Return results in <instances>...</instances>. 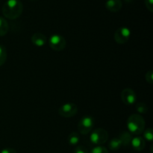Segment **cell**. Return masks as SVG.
I'll return each mask as SVG.
<instances>
[{"label":"cell","mask_w":153,"mask_h":153,"mask_svg":"<svg viewBox=\"0 0 153 153\" xmlns=\"http://www.w3.org/2000/svg\"><path fill=\"white\" fill-rule=\"evenodd\" d=\"M23 4L19 0H7L2 6V13L4 17L10 19H17L22 14Z\"/></svg>","instance_id":"obj_1"},{"label":"cell","mask_w":153,"mask_h":153,"mask_svg":"<svg viewBox=\"0 0 153 153\" xmlns=\"http://www.w3.org/2000/svg\"><path fill=\"white\" fill-rule=\"evenodd\" d=\"M127 128L130 133L138 134L143 133L145 128V120L143 117L137 114L131 115L127 120Z\"/></svg>","instance_id":"obj_2"},{"label":"cell","mask_w":153,"mask_h":153,"mask_svg":"<svg viewBox=\"0 0 153 153\" xmlns=\"http://www.w3.org/2000/svg\"><path fill=\"white\" fill-rule=\"evenodd\" d=\"M90 139L91 143L97 146H100L107 142L108 139V134L107 131L103 128H97L92 131Z\"/></svg>","instance_id":"obj_3"},{"label":"cell","mask_w":153,"mask_h":153,"mask_svg":"<svg viewBox=\"0 0 153 153\" xmlns=\"http://www.w3.org/2000/svg\"><path fill=\"white\" fill-rule=\"evenodd\" d=\"M67 42L65 38L60 34H53L49 38V46L53 50L60 52L65 49Z\"/></svg>","instance_id":"obj_4"},{"label":"cell","mask_w":153,"mask_h":153,"mask_svg":"<svg viewBox=\"0 0 153 153\" xmlns=\"http://www.w3.org/2000/svg\"><path fill=\"white\" fill-rule=\"evenodd\" d=\"M94 126V120L91 117H84L78 124V130L82 134H87L92 131Z\"/></svg>","instance_id":"obj_5"},{"label":"cell","mask_w":153,"mask_h":153,"mask_svg":"<svg viewBox=\"0 0 153 153\" xmlns=\"http://www.w3.org/2000/svg\"><path fill=\"white\" fill-rule=\"evenodd\" d=\"M78 113V107L74 103H66L58 109V114L64 118L73 117Z\"/></svg>","instance_id":"obj_6"},{"label":"cell","mask_w":153,"mask_h":153,"mask_svg":"<svg viewBox=\"0 0 153 153\" xmlns=\"http://www.w3.org/2000/svg\"><path fill=\"white\" fill-rule=\"evenodd\" d=\"M131 36V31L127 27H120L114 34V40L119 44H123L128 41Z\"/></svg>","instance_id":"obj_7"},{"label":"cell","mask_w":153,"mask_h":153,"mask_svg":"<svg viewBox=\"0 0 153 153\" xmlns=\"http://www.w3.org/2000/svg\"><path fill=\"white\" fill-rule=\"evenodd\" d=\"M121 99L126 105H132L137 100L136 94L131 88H125L121 93Z\"/></svg>","instance_id":"obj_8"},{"label":"cell","mask_w":153,"mask_h":153,"mask_svg":"<svg viewBox=\"0 0 153 153\" xmlns=\"http://www.w3.org/2000/svg\"><path fill=\"white\" fill-rule=\"evenodd\" d=\"M106 8L111 12H118L123 7L121 0H108L105 3Z\"/></svg>","instance_id":"obj_9"},{"label":"cell","mask_w":153,"mask_h":153,"mask_svg":"<svg viewBox=\"0 0 153 153\" xmlns=\"http://www.w3.org/2000/svg\"><path fill=\"white\" fill-rule=\"evenodd\" d=\"M31 42L37 47H41L46 44V37L41 33H35L31 36Z\"/></svg>","instance_id":"obj_10"},{"label":"cell","mask_w":153,"mask_h":153,"mask_svg":"<svg viewBox=\"0 0 153 153\" xmlns=\"http://www.w3.org/2000/svg\"><path fill=\"white\" fill-rule=\"evenodd\" d=\"M131 145L133 149L136 151H142L145 148V140L143 137H132L131 141Z\"/></svg>","instance_id":"obj_11"},{"label":"cell","mask_w":153,"mask_h":153,"mask_svg":"<svg viewBox=\"0 0 153 153\" xmlns=\"http://www.w3.org/2000/svg\"><path fill=\"white\" fill-rule=\"evenodd\" d=\"M123 144L119 137H114L108 143L109 149L112 151H117L122 147Z\"/></svg>","instance_id":"obj_12"},{"label":"cell","mask_w":153,"mask_h":153,"mask_svg":"<svg viewBox=\"0 0 153 153\" xmlns=\"http://www.w3.org/2000/svg\"><path fill=\"white\" fill-rule=\"evenodd\" d=\"M119 138L120 139L121 142H122V144L123 146H128L129 144H131V139H132V136L128 131H124V132L121 133V134L120 135Z\"/></svg>","instance_id":"obj_13"},{"label":"cell","mask_w":153,"mask_h":153,"mask_svg":"<svg viewBox=\"0 0 153 153\" xmlns=\"http://www.w3.org/2000/svg\"><path fill=\"white\" fill-rule=\"evenodd\" d=\"M9 30V25L7 20L4 18L0 16V36L2 37L7 33Z\"/></svg>","instance_id":"obj_14"},{"label":"cell","mask_w":153,"mask_h":153,"mask_svg":"<svg viewBox=\"0 0 153 153\" xmlns=\"http://www.w3.org/2000/svg\"><path fill=\"white\" fill-rule=\"evenodd\" d=\"M80 141V137H79V134L75 131L70 133V135L68 137V143L72 146H76Z\"/></svg>","instance_id":"obj_15"},{"label":"cell","mask_w":153,"mask_h":153,"mask_svg":"<svg viewBox=\"0 0 153 153\" xmlns=\"http://www.w3.org/2000/svg\"><path fill=\"white\" fill-rule=\"evenodd\" d=\"M135 108L139 114H146L148 111V106L143 102H138L135 105Z\"/></svg>","instance_id":"obj_16"},{"label":"cell","mask_w":153,"mask_h":153,"mask_svg":"<svg viewBox=\"0 0 153 153\" xmlns=\"http://www.w3.org/2000/svg\"><path fill=\"white\" fill-rule=\"evenodd\" d=\"M7 60V52L4 46L0 45V67L5 63Z\"/></svg>","instance_id":"obj_17"},{"label":"cell","mask_w":153,"mask_h":153,"mask_svg":"<svg viewBox=\"0 0 153 153\" xmlns=\"http://www.w3.org/2000/svg\"><path fill=\"white\" fill-rule=\"evenodd\" d=\"M143 132V137H144V138L146 139V140H148V141L152 142L153 139V133H152V128H147V129L144 130Z\"/></svg>","instance_id":"obj_18"},{"label":"cell","mask_w":153,"mask_h":153,"mask_svg":"<svg viewBox=\"0 0 153 153\" xmlns=\"http://www.w3.org/2000/svg\"><path fill=\"white\" fill-rule=\"evenodd\" d=\"M90 153H108V151L105 147L102 146H97L92 149Z\"/></svg>","instance_id":"obj_19"},{"label":"cell","mask_w":153,"mask_h":153,"mask_svg":"<svg viewBox=\"0 0 153 153\" xmlns=\"http://www.w3.org/2000/svg\"><path fill=\"white\" fill-rule=\"evenodd\" d=\"M146 80L148 83L152 84L153 82L152 70H149V71L146 73Z\"/></svg>","instance_id":"obj_20"},{"label":"cell","mask_w":153,"mask_h":153,"mask_svg":"<svg viewBox=\"0 0 153 153\" xmlns=\"http://www.w3.org/2000/svg\"><path fill=\"white\" fill-rule=\"evenodd\" d=\"M74 153H88V151L85 146H79L76 148Z\"/></svg>","instance_id":"obj_21"},{"label":"cell","mask_w":153,"mask_h":153,"mask_svg":"<svg viewBox=\"0 0 153 153\" xmlns=\"http://www.w3.org/2000/svg\"><path fill=\"white\" fill-rule=\"evenodd\" d=\"M145 4L149 11H153V0H145Z\"/></svg>","instance_id":"obj_22"},{"label":"cell","mask_w":153,"mask_h":153,"mask_svg":"<svg viewBox=\"0 0 153 153\" xmlns=\"http://www.w3.org/2000/svg\"><path fill=\"white\" fill-rule=\"evenodd\" d=\"M1 153H16V151L13 148H5L1 151Z\"/></svg>","instance_id":"obj_23"},{"label":"cell","mask_w":153,"mask_h":153,"mask_svg":"<svg viewBox=\"0 0 153 153\" xmlns=\"http://www.w3.org/2000/svg\"><path fill=\"white\" fill-rule=\"evenodd\" d=\"M126 1V2H131V1H132V0H125Z\"/></svg>","instance_id":"obj_24"}]
</instances>
